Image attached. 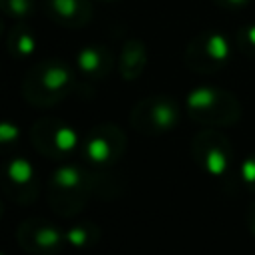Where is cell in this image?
Here are the masks:
<instances>
[{
    "instance_id": "cell-1",
    "label": "cell",
    "mask_w": 255,
    "mask_h": 255,
    "mask_svg": "<svg viewBox=\"0 0 255 255\" xmlns=\"http://www.w3.org/2000/svg\"><path fill=\"white\" fill-rule=\"evenodd\" d=\"M76 84L72 68L60 60H44L34 64L22 82L24 98L38 108H48L64 100Z\"/></svg>"
},
{
    "instance_id": "cell-2",
    "label": "cell",
    "mask_w": 255,
    "mask_h": 255,
    "mask_svg": "<svg viewBox=\"0 0 255 255\" xmlns=\"http://www.w3.org/2000/svg\"><path fill=\"white\" fill-rule=\"evenodd\" d=\"M187 116L207 128L231 126L241 118V104L235 94L217 86H197L185 96Z\"/></svg>"
},
{
    "instance_id": "cell-3",
    "label": "cell",
    "mask_w": 255,
    "mask_h": 255,
    "mask_svg": "<svg viewBox=\"0 0 255 255\" xmlns=\"http://www.w3.org/2000/svg\"><path fill=\"white\" fill-rule=\"evenodd\" d=\"M96 177L78 163H62L50 177L48 199L52 209L60 215H74L86 205L94 191Z\"/></svg>"
},
{
    "instance_id": "cell-4",
    "label": "cell",
    "mask_w": 255,
    "mask_h": 255,
    "mask_svg": "<svg viewBox=\"0 0 255 255\" xmlns=\"http://www.w3.org/2000/svg\"><path fill=\"white\" fill-rule=\"evenodd\" d=\"M231 60V42L221 32H201L183 50L185 66L195 74H215Z\"/></svg>"
},
{
    "instance_id": "cell-5",
    "label": "cell",
    "mask_w": 255,
    "mask_h": 255,
    "mask_svg": "<svg viewBox=\"0 0 255 255\" xmlns=\"http://www.w3.org/2000/svg\"><path fill=\"white\" fill-rule=\"evenodd\" d=\"M191 157L197 167L211 177H225L233 167L231 141L215 128H205L191 141Z\"/></svg>"
},
{
    "instance_id": "cell-6",
    "label": "cell",
    "mask_w": 255,
    "mask_h": 255,
    "mask_svg": "<svg viewBox=\"0 0 255 255\" xmlns=\"http://www.w3.org/2000/svg\"><path fill=\"white\" fill-rule=\"evenodd\" d=\"M179 104L169 96H149L137 102L131 110V126L145 135L171 131L179 124Z\"/></svg>"
},
{
    "instance_id": "cell-7",
    "label": "cell",
    "mask_w": 255,
    "mask_h": 255,
    "mask_svg": "<svg viewBox=\"0 0 255 255\" xmlns=\"http://www.w3.org/2000/svg\"><path fill=\"white\" fill-rule=\"evenodd\" d=\"M32 139L34 147L52 159H62L82 145L80 133L70 124L56 118L38 120L32 128Z\"/></svg>"
},
{
    "instance_id": "cell-8",
    "label": "cell",
    "mask_w": 255,
    "mask_h": 255,
    "mask_svg": "<svg viewBox=\"0 0 255 255\" xmlns=\"http://www.w3.org/2000/svg\"><path fill=\"white\" fill-rule=\"evenodd\" d=\"M126 149L124 131L114 124H102L90 131V135L80 145V153L84 159L96 165L114 163L122 157Z\"/></svg>"
},
{
    "instance_id": "cell-9",
    "label": "cell",
    "mask_w": 255,
    "mask_h": 255,
    "mask_svg": "<svg viewBox=\"0 0 255 255\" xmlns=\"http://www.w3.org/2000/svg\"><path fill=\"white\" fill-rule=\"evenodd\" d=\"M18 243L32 255H56L66 245V239L64 229L42 217H32L18 227Z\"/></svg>"
},
{
    "instance_id": "cell-10",
    "label": "cell",
    "mask_w": 255,
    "mask_h": 255,
    "mask_svg": "<svg viewBox=\"0 0 255 255\" xmlns=\"http://www.w3.org/2000/svg\"><path fill=\"white\" fill-rule=\"evenodd\" d=\"M2 185H4V191L12 199H16L20 203H26V201L34 199L36 193H38L34 165L26 157L14 155L12 159H8L4 163V169H2Z\"/></svg>"
},
{
    "instance_id": "cell-11",
    "label": "cell",
    "mask_w": 255,
    "mask_h": 255,
    "mask_svg": "<svg viewBox=\"0 0 255 255\" xmlns=\"http://www.w3.org/2000/svg\"><path fill=\"white\" fill-rule=\"evenodd\" d=\"M42 8L54 24L70 30L88 26L94 16L92 0H42Z\"/></svg>"
},
{
    "instance_id": "cell-12",
    "label": "cell",
    "mask_w": 255,
    "mask_h": 255,
    "mask_svg": "<svg viewBox=\"0 0 255 255\" xmlns=\"http://www.w3.org/2000/svg\"><path fill=\"white\" fill-rule=\"evenodd\" d=\"M114 54L102 44H88L76 54V66L82 76L90 80H102L114 70Z\"/></svg>"
},
{
    "instance_id": "cell-13",
    "label": "cell",
    "mask_w": 255,
    "mask_h": 255,
    "mask_svg": "<svg viewBox=\"0 0 255 255\" xmlns=\"http://www.w3.org/2000/svg\"><path fill=\"white\" fill-rule=\"evenodd\" d=\"M145 66H147V48H145V44L137 38L128 40L122 46L120 60H118L120 76L128 82H133L143 74Z\"/></svg>"
},
{
    "instance_id": "cell-14",
    "label": "cell",
    "mask_w": 255,
    "mask_h": 255,
    "mask_svg": "<svg viewBox=\"0 0 255 255\" xmlns=\"http://www.w3.org/2000/svg\"><path fill=\"white\" fill-rule=\"evenodd\" d=\"M6 50L12 58H18V60L30 58L36 52V34L24 20L10 28L6 38Z\"/></svg>"
},
{
    "instance_id": "cell-15",
    "label": "cell",
    "mask_w": 255,
    "mask_h": 255,
    "mask_svg": "<svg viewBox=\"0 0 255 255\" xmlns=\"http://www.w3.org/2000/svg\"><path fill=\"white\" fill-rule=\"evenodd\" d=\"M98 237H100V229L90 221L64 229V239H66V245L70 247H88L96 243Z\"/></svg>"
},
{
    "instance_id": "cell-16",
    "label": "cell",
    "mask_w": 255,
    "mask_h": 255,
    "mask_svg": "<svg viewBox=\"0 0 255 255\" xmlns=\"http://www.w3.org/2000/svg\"><path fill=\"white\" fill-rule=\"evenodd\" d=\"M0 12L14 20H26L36 12V0H0Z\"/></svg>"
},
{
    "instance_id": "cell-17",
    "label": "cell",
    "mask_w": 255,
    "mask_h": 255,
    "mask_svg": "<svg viewBox=\"0 0 255 255\" xmlns=\"http://www.w3.org/2000/svg\"><path fill=\"white\" fill-rule=\"evenodd\" d=\"M235 48L249 60H255V22L241 26L235 32Z\"/></svg>"
},
{
    "instance_id": "cell-18",
    "label": "cell",
    "mask_w": 255,
    "mask_h": 255,
    "mask_svg": "<svg viewBox=\"0 0 255 255\" xmlns=\"http://www.w3.org/2000/svg\"><path fill=\"white\" fill-rule=\"evenodd\" d=\"M237 177H239V183H241L243 189L255 193V153L247 155V157L241 161Z\"/></svg>"
},
{
    "instance_id": "cell-19",
    "label": "cell",
    "mask_w": 255,
    "mask_h": 255,
    "mask_svg": "<svg viewBox=\"0 0 255 255\" xmlns=\"http://www.w3.org/2000/svg\"><path fill=\"white\" fill-rule=\"evenodd\" d=\"M18 137H20V128H18V124H14V122H10V120H2V122H0V147L12 145Z\"/></svg>"
},
{
    "instance_id": "cell-20",
    "label": "cell",
    "mask_w": 255,
    "mask_h": 255,
    "mask_svg": "<svg viewBox=\"0 0 255 255\" xmlns=\"http://www.w3.org/2000/svg\"><path fill=\"white\" fill-rule=\"evenodd\" d=\"M217 8L221 10H229V12H237V10H243L251 0H211Z\"/></svg>"
},
{
    "instance_id": "cell-21",
    "label": "cell",
    "mask_w": 255,
    "mask_h": 255,
    "mask_svg": "<svg viewBox=\"0 0 255 255\" xmlns=\"http://www.w3.org/2000/svg\"><path fill=\"white\" fill-rule=\"evenodd\" d=\"M245 225H247L249 233L255 237V201L249 205V209H247V213H245Z\"/></svg>"
},
{
    "instance_id": "cell-22",
    "label": "cell",
    "mask_w": 255,
    "mask_h": 255,
    "mask_svg": "<svg viewBox=\"0 0 255 255\" xmlns=\"http://www.w3.org/2000/svg\"><path fill=\"white\" fill-rule=\"evenodd\" d=\"M4 34V22H2V18H0V36Z\"/></svg>"
},
{
    "instance_id": "cell-23",
    "label": "cell",
    "mask_w": 255,
    "mask_h": 255,
    "mask_svg": "<svg viewBox=\"0 0 255 255\" xmlns=\"http://www.w3.org/2000/svg\"><path fill=\"white\" fill-rule=\"evenodd\" d=\"M102 2H114V0H102Z\"/></svg>"
},
{
    "instance_id": "cell-24",
    "label": "cell",
    "mask_w": 255,
    "mask_h": 255,
    "mask_svg": "<svg viewBox=\"0 0 255 255\" xmlns=\"http://www.w3.org/2000/svg\"><path fill=\"white\" fill-rule=\"evenodd\" d=\"M0 255H4V253H2V251H0Z\"/></svg>"
}]
</instances>
